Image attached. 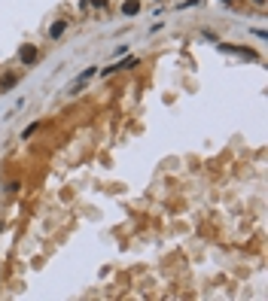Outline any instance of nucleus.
<instances>
[{"label": "nucleus", "mask_w": 268, "mask_h": 301, "mask_svg": "<svg viewBox=\"0 0 268 301\" xmlns=\"http://www.w3.org/2000/svg\"><path fill=\"white\" fill-rule=\"evenodd\" d=\"M64 28H67V21H58V25H55L49 33H52V37H61V33H64Z\"/></svg>", "instance_id": "obj_3"}, {"label": "nucleus", "mask_w": 268, "mask_h": 301, "mask_svg": "<svg viewBox=\"0 0 268 301\" xmlns=\"http://www.w3.org/2000/svg\"><path fill=\"white\" fill-rule=\"evenodd\" d=\"M122 13L125 16H137V13H141V3H137V0H128V3L122 6Z\"/></svg>", "instance_id": "obj_2"}, {"label": "nucleus", "mask_w": 268, "mask_h": 301, "mask_svg": "<svg viewBox=\"0 0 268 301\" xmlns=\"http://www.w3.org/2000/svg\"><path fill=\"white\" fill-rule=\"evenodd\" d=\"M18 58H21V61H25V64H31L34 58H37V49H34V46H25V49L18 52Z\"/></svg>", "instance_id": "obj_1"}, {"label": "nucleus", "mask_w": 268, "mask_h": 301, "mask_svg": "<svg viewBox=\"0 0 268 301\" xmlns=\"http://www.w3.org/2000/svg\"><path fill=\"white\" fill-rule=\"evenodd\" d=\"M104 3H107V0H91V6H104Z\"/></svg>", "instance_id": "obj_4"}]
</instances>
